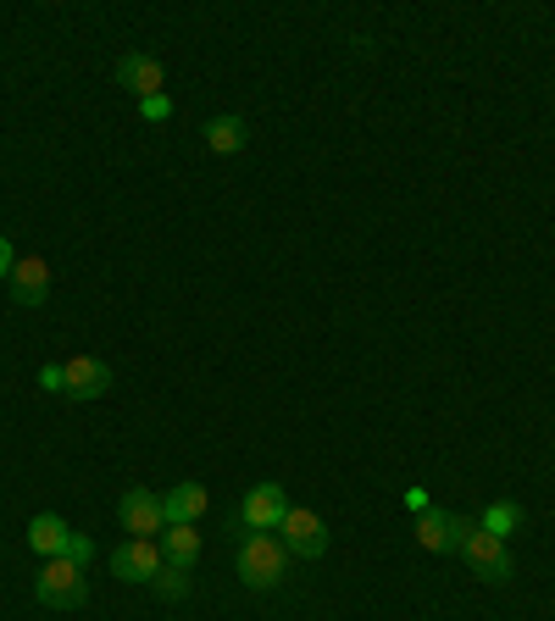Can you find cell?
I'll list each match as a JSON object with an SVG mask.
<instances>
[{
  "label": "cell",
  "mask_w": 555,
  "mask_h": 621,
  "mask_svg": "<svg viewBox=\"0 0 555 621\" xmlns=\"http://www.w3.org/2000/svg\"><path fill=\"white\" fill-rule=\"evenodd\" d=\"M45 294H51V267L40 261V256H23L18 267H12V300L18 306H45Z\"/></svg>",
  "instance_id": "8"
},
{
  "label": "cell",
  "mask_w": 555,
  "mask_h": 621,
  "mask_svg": "<svg viewBox=\"0 0 555 621\" xmlns=\"http://www.w3.org/2000/svg\"><path fill=\"white\" fill-rule=\"evenodd\" d=\"M34 593H40V604H51V610H73V604H84V566H73L68 555H56V560L40 571Z\"/></svg>",
  "instance_id": "3"
},
{
  "label": "cell",
  "mask_w": 555,
  "mask_h": 621,
  "mask_svg": "<svg viewBox=\"0 0 555 621\" xmlns=\"http://www.w3.org/2000/svg\"><path fill=\"white\" fill-rule=\"evenodd\" d=\"M278 538H284V549L300 555V560H317V555L328 549V527H322V516H311V510H300V505H289V516L278 521Z\"/></svg>",
  "instance_id": "4"
},
{
  "label": "cell",
  "mask_w": 555,
  "mask_h": 621,
  "mask_svg": "<svg viewBox=\"0 0 555 621\" xmlns=\"http://www.w3.org/2000/svg\"><path fill=\"white\" fill-rule=\"evenodd\" d=\"M411 532H417L422 549H450V510H433V505H428V510L417 516Z\"/></svg>",
  "instance_id": "16"
},
{
  "label": "cell",
  "mask_w": 555,
  "mask_h": 621,
  "mask_svg": "<svg viewBox=\"0 0 555 621\" xmlns=\"http://www.w3.org/2000/svg\"><path fill=\"white\" fill-rule=\"evenodd\" d=\"M117 516H123V527H129L134 538H156V532H167L162 499H156V494H145V488H129V494H123V505H117Z\"/></svg>",
  "instance_id": "7"
},
{
  "label": "cell",
  "mask_w": 555,
  "mask_h": 621,
  "mask_svg": "<svg viewBox=\"0 0 555 621\" xmlns=\"http://www.w3.org/2000/svg\"><path fill=\"white\" fill-rule=\"evenodd\" d=\"M140 117H145V123H167V117H173V101H167V95H151V101H140Z\"/></svg>",
  "instance_id": "18"
},
{
  "label": "cell",
  "mask_w": 555,
  "mask_h": 621,
  "mask_svg": "<svg viewBox=\"0 0 555 621\" xmlns=\"http://www.w3.org/2000/svg\"><path fill=\"white\" fill-rule=\"evenodd\" d=\"M162 555H167V566H184V571H189V566L201 560V532H195V521H189V527H167V532H162Z\"/></svg>",
  "instance_id": "13"
},
{
  "label": "cell",
  "mask_w": 555,
  "mask_h": 621,
  "mask_svg": "<svg viewBox=\"0 0 555 621\" xmlns=\"http://www.w3.org/2000/svg\"><path fill=\"white\" fill-rule=\"evenodd\" d=\"M62 372H68V394H73V400H101V394L112 389V372H106L95 355H73Z\"/></svg>",
  "instance_id": "9"
},
{
  "label": "cell",
  "mask_w": 555,
  "mask_h": 621,
  "mask_svg": "<svg viewBox=\"0 0 555 621\" xmlns=\"http://www.w3.org/2000/svg\"><path fill=\"white\" fill-rule=\"evenodd\" d=\"M450 549L472 566V577H483V582H511V555H505V538L483 532L477 521L450 516Z\"/></svg>",
  "instance_id": "1"
},
{
  "label": "cell",
  "mask_w": 555,
  "mask_h": 621,
  "mask_svg": "<svg viewBox=\"0 0 555 621\" xmlns=\"http://www.w3.org/2000/svg\"><path fill=\"white\" fill-rule=\"evenodd\" d=\"M12 267H18V256H12V245L0 239V278H12Z\"/></svg>",
  "instance_id": "21"
},
{
  "label": "cell",
  "mask_w": 555,
  "mask_h": 621,
  "mask_svg": "<svg viewBox=\"0 0 555 621\" xmlns=\"http://www.w3.org/2000/svg\"><path fill=\"white\" fill-rule=\"evenodd\" d=\"M405 510H417V516H422V510H428V494H422V488H405Z\"/></svg>",
  "instance_id": "22"
},
{
  "label": "cell",
  "mask_w": 555,
  "mask_h": 621,
  "mask_svg": "<svg viewBox=\"0 0 555 621\" xmlns=\"http://www.w3.org/2000/svg\"><path fill=\"white\" fill-rule=\"evenodd\" d=\"M284 571H289V549H284L278 532H245L239 538V577L250 588H278Z\"/></svg>",
  "instance_id": "2"
},
{
  "label": "cell",
  "mask_w": 555,
  "mask_h": 621,
  "mask_svg": "<svg viewBox=\"0 0 555 621\" xmlns=\"http://www.w3.org/2000/svg\"><path fill=\"white\" fill-rule=\"evenodd\" d=\"M68 538H73V527H68L62 516H34V521H29V544H34L40 555H51V560L68 555Z\"/></svg>",
  "instance_id": "12"
},
{
  "label": "cell",
  "mask_w": 555,
  "mask_h": 621,
  "mask_svg": "<svg viewBox=\"0 0 555 621\" xmlns=\"http://www.w3.org/2000/svg\"><path fill=\"white\" fill-rule=\"evenodd\" d=\"M522 521H527V510H522L516 499H494V505H489V510L477 516V527H483V532H494V538H505V532H516Z\"/></svg>",
  "instance_id": "15"
},
{
  "label": "cell",
  "mask_w": 555,
  "mask_h": 621,
  "mask_svg": "<svg viewBox=\"0 0 555 621\" xmlns=\"http://www.w3.org/2000/svg\"><path fill=\"white\" fill-rule=\"evenodd\" d=\"M90 555H95V544H90V538H79V532H73V538H68V560H73V566H84V560H90Z\"/></svg>",
  "instance_id": "20"
},
{
  "label": "cell",
  "mask_w": 555,
  "mask_h": 621,
  "mask_svg": "<svg viewBox=\"0 0 555 621\" xmlns=\"http://www.w3.org/2000/svg\"><path fill=\"white\" fill-rule=\"evenodd\" d=\"M245 139H250V128H245L239 117H212V123H206V145H212L217 156H234V151H245Z\"/></svg>",
  "instance_id": "14"
},
{
  "label": "cell",
  "mask_w": 555,
  "mask_h": 621,
  "mask_svg": "<svg viewBox=\"0 0 555 621\" xmlns=\"http://www.w3.org/2000/svg\"><path fill=\"white\" fill-rule=\"evenodd\" d=\"M239 516H245V527H250V532H278V521L289 516V494H284L278 483H256V488L245 494Z\"/></svg>",
  "instance_id": "5"
},
{
  "label": "cell",
  "mask_w": 555,
  "mask_h": 621,
  "mask_svg": "<svg viewBox=\"0 0 555 621\" xmlns=\"http://www.w3.org/2000/svg\"><path fill=\"white\" fill-rule=\"evenodd\" d=\"M162 544L156 538H129V544H117L112 549V571L123 577V582H151L156 571H162Z\"/></svg>",
  "instance_id": "6"
},
{
  "label": "cell",
  "mask_w": 555,
  "mask_h": 621,
  "mask_svg": "<svg viewBox=\"0 0 555 621\" xmlns=\"http://www.w3.org/2000/svg\"><path fill=\"white\" fill-rule=\"evenodd\" d=\"M151 588H156L162 599H184V593H189V571H184V566H167V560H162V571L151 577Z\"/></svg>",
  "instance_id": "17"
},
{
  "label": "cell",
  "mask_w": 555,
  "mask_h": 621,
  "mask_svg": "<svg viewBox=\"0 0 555 621\" xmlns=\"http://www.w3.org/2000/svg\"><path fill=\"white\" fill-rule=\"evenodd\" d=\"M40 389H51V394H68V372H62V366H45V372H40Z\"/></svg>",
  "instance_id": "19"
},
{
  "label": "cell",
  "mask_w": 555,
  "mask_h": 621,
  "mask_svg": "<svg viewBox=\"0 0 555 621\" xmlns=\"http://www.w3.org/2000/svg\"><path fill=\"white\" fill-rule=\"evenodd\" d=\"M117 79H123L129 90H140V101L167 95V90H162V84H167V73H162V62H156V56H123V62H117Z\"/></svg>",
  "instance_id": "11"
},
{
  "label": "cell",
  "mask_w": 555,
  "mask_h": 621,
  "mask_svg": "<svg viewBox=\"0 0 555 621\" xmlns=\"http://www.w3.org/2000/svg\"><path fill=\"white\" fill-rule=\"evenodd\" d=\"M206 505H212V494H206L201 483H178L173 494H162V516H167V527H189V521H201Z\"/></svg>",
  "instance_id": "10"
}]
</instances>
